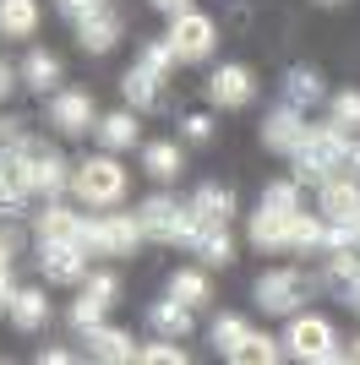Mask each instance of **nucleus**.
Masks as SVG:
<instances>
[{"label":"nucleus","mask_w":360,"mask_h":365,"mask_svg":"<svg viewBox=\"0 0 360 365\" xmlns=\"http://www.w3.org/2000/svg\"><path fill=\"white\" fill-rule=\"evenodd\" d=\"M153 11H164V16H180V11H191V0H148Z\"/></svg>","instance_id":"obj_45"},{"label":"nucleus","mask_w":360,"mask_h":365,"mask_svg":"<svg viewBox=\"0 0 360 365\" xmlns=\"http://www.w3.org/2000/svg\"><path fill=\"white\" fill-rule=\"evenodd\" d=\"M11 257H16V240H11V235H0V273H11Z\"/></svg>","instance_id":"obj_46"},{"label":"nucleus","mask_w":360,"mask_h":365,"mask_svg":"<svg viewBox=\"0 0 360 365\" xmlns=\"http://www.w3.org/2000/svg\"><path fill=\"white\" fill-rule=\"evenodd\" d=\"M180 125H186V142H208L213 137V120H208V115H186Z\"/></svg>","instance_id":"obj_42"},{"label":"nucleus","mask_w":360,"mask_h":365,"mask_svg":"<svg viewBox=\"0 0 360 365\" xmlns=\"http://www.w3.org/2000/svg\"><path fill=\"white\" fill-rule=\"evenodd\" d=\"M49 125H55L60 137H82V131H93V98L88 93H76V88H66V93H55L49 98Z\"/></svg>","instance_id":"obj_12"},{"label":"nucleus","mask_w":360,"mask_h":365,"mask_svg":"<svg viewBox=\"0 0 360 365\" xmlns=\"http://www.w3.org/2000/svg\"><path fill=\"white\" fill-rule=\"evenodd\" d=\"M169 294H175L180 305H191V311H202V305L213 300V284H208V273H202V267H180V273L169 278Z\"/></svg>","instance_id":"obj_28"},{"label":"nucleus","mask_w":360,"mask_h":365,"mask_svg":"<svg viewBox=\"0 0 360 365\" xmlns=\"http://www.w3.org/2000/svg\"><path fill=\"white\" fill-rule=\"evenodd\" d=\"M28 197H33V185H28V169H22V148H16L0 164V218H16Z\"/></svg>","instance_id":"obj_16"},{"label":"nucleus","mask_w":360,"mask_h":365,"mask_svg":"<svg viewBox=\"0 0 360 365\" xmlns=\"http://www.w3.org/2000/svg\"><path fill=\"white\" fill-rule=\"evenodd\" d=\"M93 131H99V142H104V153L136 148V115H131V109H115V115H104V120L93 125Z\"/></svg>","instance_id":"obj_29"},{"label":"nucleus","mask_w":360,"mask_h":365,"mask_svg":"<svg viewBox=\"0 0 360 365\" xmlns=\"http://www.w3.org/2000/svg\"><path fill=\"white\" fill-rule=\"evenodd\" d=\"M71 197L82 207H115L126 197V169H120L115 153H99V158H82L71 169Z\"/></svg>","instance_id":"obj_3"},{"label":"nucleus","mask_w":360,"mask_h":365,"mask_svg":"<svg viewBox=\"0 0 360 365\" xmlns=\"http://www.w3.org/2000/svg\"><path fill=\"white\" fill-rule=\"evenodd\" d=\"M316 6H344V0H316Z\"/></svg>","instance_id":"obj_50"},{"label":"nucleus","mask_w":360,"mask_h":365,"mask_svg":"<svg viewBox=\"0 0 360 365\" xmlns=\"http://www.w3.org/2000/svg\"><path fill=\"white\" fill-rule=\"evenodd\" d=\"M322 240H328V218L300 207V213L289 218V245L284 251H322Z\"/></svg>","instance_id":"obj_27"},{"label":"nucleus","mask_w":360,"mask_h":365,"mask_svg":"<svg viewBox=\"0 0 360 365\" xmlns=\"http://www.w3.org/2000/svg\"><path fill=\"white\" fill-rule=\"evenodd\" d=\"M136 224H142V240H164V245H186L191 240V202L180 207L175 197L153 191L142 207H136Z\"/></svg>","instance_id":"obj_4"},{"label":"nucleus","mask_w":360,"mask_h":365,"mask_svg":"<svg viewBox=\"0 0 360 365\" xmlns=\"http://www.w3.org/2000/svg\"><path fill=\"white\" fill-rule=\"evenodd\" d=\"M328 289L339 300L360 294V251H328Z\"/></svg>","instance_id":"obj_22"},{"label":"nucleus","mask_w":360,"mask_h":365,"mask_svg":"<svg viewBox=\"0 0 360 365\" xmlns=\"http://www.w3.org/2000/svg\"><path fill=\"white\" fill-rule=\"evenodd\" d=\"M136 360H148V365H186L191 354L180 349V338H164V344H148V349H136Z\"/></svg>","instance_id":"obj_38"},{"label":"nucleus","mask_w":360,"mask_h":365,"mask_svg":"<svg viewBox=\"0 0 360 365\" xmlns=\"http://www.w3.org/2000/svg\"><path fill=\"white\" fill-rule=\"evenodd\" d=\"M39 33V0H0V38H33Z\"/></svg>","instance_id":"obj_25"},{"label":"nucleus","mask_w":360,"mask_h":365,"mask_svg":"<svg viewBox=\"0 0 360 365\" xmlns=\"http://www.w3.org/2000/svg\"><path fill=\"white\" fill-rule=\"evenodd\" d=\"M246 327H251V322L246 317H235V311H224V317L213 322V344H219V354H229L240 344V338H246Z\"/></svg>","instance_id":"obj_35"},{"label":"nucleus","mask_w":360,"mask_h":365,"mask_svg":"<svg viewBox=\"0 0 360 365\" xmlns=\"http://www.w3.org/2000/svg\"><path fill=\"white\" fill-rule=\"evenodd\" d=\"M82 344H88L93 360H104V365H131V360H136L131 333H126V327H109V322L88 327V333H82Z\"/></svg>","instance_id":"obj_14"},{"label":"nucleus","mask_w":360,"mask_h":365,"mask_svg":"<svg viewBox=\"0 0 360 365\" xmlns=\"http://www.w3.org/2000/svg\"><path fill=\"white\" fill-rule=\"evenodd\" d=\"M142 169H148L153 180H175L180 169H186L180 142H148V148H142Z\"/></svg>","instance_id":"obj_30"},{"label":"nucleus","mask_w":360,"mask_h":365,"mask_svg":"<svg viewBox=\"0 0 360 365\" xmlns=\"http://www.w3.org/2000/svg\"><path fill=\"white\" fill-rule=\"evenodd\" d=\"M6 317H11V327H22V333H39L49 322V300L44 289H11V305H6Z\"/></svg>","instance_id":"obj_20"},{"label":"nucleus","mask_w":360,"mask_h":365,"mask_svg":"<svg viewBox=\"0 0 360 365\" xmlns=\"http://www.w3.org/2000/svg\"><path fill=\"white\" fill-rule=\"evenodd\" d=\"M229 218H235V191H229V185H202V191L191 197V224L229 229Z\"/></svg>","instance_id":"obj_17"},{"label":"nucleus","mask_w":360,"mask_h":365,"mask_svg":"<svg viewBox=\"0 0 360 365\" xmlns=\"http://www.w3.org/2000/svg\"><path fill=\"white\" fill-rule=\"evenodd\" d=\"M164 38H169V49H175L180 66H196V61H208V55H213L219 28H213V16H202V11H180V16H169Z\"/></svg>","instance_id":"obj_6"},{"label":"nucleus","mask_w":360,"mask_h":365,"mask_svg":"<svg viewBox=\"0 0 360 365\" xmlns=\"http://www.w3.org/2000/svg\"><path fill=\"white\" fill-rule=\"evenodd\" d=\"M279 354H284V344H279V338L256 333V327H246V338L229 349V360H235V365H273Z\"/></svg>","instance_id":"obj_26"},{"label":"nucleus","mask_w":360,"mask_h":365,"mask_svg":"<svg viewBox=\"0 0 360 365\" xmlns=\"http://www.w3.org/2000/svg\"><path fill=\"white\" fill-rule=\"evenodd\" d=\"M306 131H311V125H306V115H300V109H289V104H279L268 120H262V142H268L273 153H284V158L306 142Z\"/></svg>","instance_id":"obj_13"},{"label":"nucleus","mask_w":360,"mask_h":365,"mask_svg":"<svg viewBox=\"0 0 360 365\" xmlns=\"http://www.w3.org/2000/svg\"><path fill=\"white\" fill-rule=\"evenodd\" d=\"M16 76H22L33 93H49V88L60 82V61L49 55V49H33L28 61H22V71H16Z\"/></svg>","instance_id":"obj_31"},{"label":"nucleus","mask_w":360,"mask_h":365,"mask_svg":"<svg viewBox=\"0 0 360 365\" xmlns=\"http://www.w3.org/2000/svg\"><path fill=\"white\" fill-rule=\"evenodd\" d=\"M344 175L360 180V137H349V148H344Z\"/></svg>","instance_id":"obj_44"},{"label":"nucleus","mask_w":360,"mask_h":365,"mask_svg":"<svg viewBox=\"0 0 360 365\" xmlns=\"http://www.w3.org/2000/svg\"><path fill=\"white\" fill-rule=\"evenodd\" d=\"M66 360H71L66 349H44V354H39V365H66Z\"/></svg>","instance_id":"obj_48"},{"label":"nucleus","mask_w":360,"mask_h":365,"mask_svg":"<svg viewBox=\"0 0 360 365\" xmlns=\"http://www.w3.org/2000/svg\"><path fill=\"white\" fill-rule=\"evenodd\" d=\"M300 300H306V278L295 267H268V273L256 278V305L268 317H295Z\"/></svg>","instance_id":"obj_8"},{"label":"nucleus","mask_w":360,"mask_h":365,"mask_svg":"<svg viewBox=\"0 0 360 365\" xmlns=\"http://www.w3.org/2000/svg\"><path fill=\"white\" fill-rule=\"evenodd\" d=\"M256 98V76L246 71V66H219V71L208 76V104L219 109H246Z\"/></svg>","instance_id":"obj_11"},{"label":"nucleus","mask_w":360,"mask_h":365,"mask_svg":"<svg viewBox=\"0 0 360 365\" xmlns=\"http://www.w3.org/2000/svg\"><path fill=\"white\" fill-rule=\"evenodd\" d=\"M344 148H349V131H339V125H311L306 131V142H300L289 158H295V180L300 185H322L328 175H344Z\"/></svg>","instance_id":"obj_1"},{"label":"nucleus","mask_w":360,"mask_h":365,"mask_svg":"<svg viewBox=\"0 0 360 365\" xmlns=\"http://www.w3.org/2000/svg\"><path fill=\"white\" fill-rule=\"evenodd\" d=\"M22 169H28L33 197L55 202L60 191H71V169H66V158H60L55 148H44V142H22Z\"/></svg>","instance_id":"obj_7"},{"label":"nucleus","mask_w":360,"mask_h":365,"mask_svg":"<svg viewBox=\"0 0 360 365\" xmlns=\"http://www.w3.org/2000/svg\"><path fill=\"white\" fill-rule=\"evenodd\" d=\"M55 6H60V16H71V22H82V16H88V11H99L104 0H55Z\"/></svg>","instance_id":"obj_43"},{"label":"nucleus","mask_w":360,"mask_h":365,"mask_svg":"<svg viewBox=\"0 0 360 365\" xmlns=\"http://www.w3.org/2000/svg\"><path fill=\"white\" fill-rule=\"evenodd\" d=\"M136 240H142L136 213H99V218H82V245H88V251H99V257H131Z\"/></svg>","instance_id":"obj_5"},{"label":"nucleus","mask_w":360,"mask_h":365,"mask_svg":"<svg viewBox=\"0 0 360 365\" xmlns=\"http://www.w3.org/2000/svg\"><path fill=\"white\" fill-rule=\"evenodd\" d=\"M11 88H16V71L0 61V104H6V93H11Z\"/></svg>","instance_id":"obj_47"},{"label":"nucleus","mask_w":360,"mask_h":365,"mask_svg":"<svg viewBox=\"0 0 360 365\" xmlns=\"http://www.w3.org/2000/svg\"><path fill=\"white\" fill-rule=\"evenodd\" d=\"M148 327L159 338H186L191 333V305H180L175 294H169V300H153L148 305Z\"/></svg>","instance_id":"obj_21"},{"label":"nucleus","mask_w":360,"mask_h":365,"mask_svg":"<svg viewBox=\"0 0 360 365\" xmlns=\"http://www.w3.org/2000/svg\"><path fill=\"white\" fill-rule=\"evenodd\" d=\"M316 213L328 218V224L360 218V180L355 175H328V180L316 185Z\"/></svg>","instance_id":"obj_10"},{"label":"nucleus","mask_w":360,"mask_h":365,"mask_svg":"<svg viewBox=\"0 0 360 365\" xmlns=\"http://www.w3.org/2000/svg\"><path fill=\"white\" fill-rule=\"evenodd\" d=\"M39 267L49 284H82L88 278V245L82 240H39Z\"/></svg>","instance_id":"obj_9"},{"label":"nucleus","mask_w":360,"mask_h":365,"mask_svg":"<svg viewBox=\"0 0 360 365\" xmlns=\"http://www.w3.org/2000/svg\"><path fill=\"white\" fill-rule=\"evenodd\" d=\"M328 120L339 125V131H360V88L333 93V104H328Z\"/></svg>","instance_id":"obj_33"},{"label":"nucleus","mask_w":360,"mask_h":365,"mask_svg":"<svg viewBox=\"0 0 360 365\" xmlns=\"http://www.w3.org/2000/svg\"><path fill=\"white\" fill-rule=\"evenodd\" d=\"M104 311H109L104 300H93V294L82 289V294H76V305H71V327H76V333H88V327H99V322H104Z\"/></svg>","instance_id":"obj_37"},{"label":"nucleus","mask_w":360,"mask_h":365,"mask_svg":"<svg viewBox=\"0 0 360 365\" xmlns=\"http://www.w3.org/2000/svg\"><path fill=\"white\" fill-rule=\"evenodd\" d=\"M39 240H82V213L71 207H60V202H44V213H39Z\"/></svg>","instance_id":"obj_24"},{"label":"nucleus","mask_w":360,"mask_h":365,"mask_svg":"<svg viewBox=\"0 0 360 365\" xmlns=\"http://www.w3.org/2000/svg\"><path fill=\"white\" fill-rule=\"evenodd\" d=\"M82 289H88L93 300L115 305V294H120V278H115V273H88V278H82Z\"/></svg>","instance_id":"obj_40"},{"label":"nucleus","mask_w":360,"mask_h":365,"mask_svg":"<svg viewBox=\"0 0 360 365\" xmlns=\"http://www.w3.org/2000/svg\"><path fill=\"white\" fill-rule=\"evenodd\" d=\"M322 251H360V218H349V224H328Z\"/></svg>","instance_id":"obj_39"},{"label":"nucleus","mask_w":360,"mask_h":365,"mask_svg":"<svg viewBox=\"0 0 360 365\" xmlns=\"http://www.w3.org/2000/svg\"><path fill=\"white\" fill-rule=\"evenodd\" d=\"M300 213V207H295ZM295 213H273V207H256L251 213V245L256 251H284L289 245V218Z\"/></svg>","instance_id":"obj_19"},{"label":"nucleus","mask_w":360,"mask_h":365,"mask_svg":"<svg viewBox=\"0 0 360 365\" xmlns=\"http://www.w3.org/2000/svg\"><path fill=\"white\" fill-rule=\"evenodd\" d=\"M76 44L88 49V55H109V49L120 44V16L109 11V0L99 6V11H88L82 22H76Z\"/></svg>","instance_id":"obj_15"},{"label":"nucleus","mask_w":360,"mask_h":365,"mask_svg":"<svg viewBox=\"0 0 360 365\" xmlns=\"http://www.w3.org/2000/svg\"><path fill=\"white\" fill-rule=\"evenodd\" d=\"M136 66H142V71H153L159 82H164L169 66H180V61H175V49H169V38H153V44H142V61H136Z\"/></svg>","instance_id":"obj_34"},{"label":"nucleus","mask_w":360,"mask_h":365,"mask_svg":"<svg viewBox=\"0 0 360 365\" xmlns=\"http://www.w3.org/2000/svg\"><path fill=\"white\" fill-rule=\"evenodd\" d=\"M279 344H284V354H289V360H300V365H333V360H344L333 322L328 317H311V311H295Z\"/></svg>","instance_id":"obj_2"},{"label":"nucleus","mask_w":360,"mask_h":365,"mask_svg":"<svg viewBox=\"0 0 360 365\" xmlns=\"http://www.w3.org/2000/svg\"><path fill=\"white\" fill-rule=\"evenodd\" d=\"M349 305H355V311H360V294H355V300H349Z\"/></svg>","instance_id":"obj_51"},{"label":"nucleus","mask_w":360,"mask_h":365,"mask_svg":"<svg viewBox=\"0 0 360 365\" xmlns=\"http://www.w3.org/2000/svg\"><path fill=\"white\" fill-rule=\"evenodd\" d=\"M186 245H191L208 267H229V262H235V240H229V229H219V224H191V240Z\"/></svg>","instance_id":"obj_18"},{"label":"nucleus","mask_w":360,"mask_h":365,"mask_svg":"<svg viewBox=\"0 0 360 365\" xmlns=\"http://www.w3.org/2000/svg\"><path fill=\"white\" fill-rule=\"evenodd\" d=\"M120 93H126V104H131V109H153V104H159V76L142 71V66H131V71L120 76Z\"/></svg>","instance_id":"obj_32"},{"label":"nucleus","mask_w":360,"mask_h":365,"mask_svg":"<svg viewBox=\"0 0 360 365\" xmlns=\"http://www.w3.org/2000/svg\"><path fill=\"white\" fill-rule=\"evenodd\" d=\"M322 98H328L322 76H316L311 66H295V71H289V82H284V104L306 115V109H311V104H322Z\"/></svg>","instance_id":"obj_23"},{"label":"nucleus","mask_w":360,"mask_h":365,"mask_svg":"<svg viewBox=\"0 0 360 365\" xmlns=\"http://www.w3.org/2000/svg\"><path fill=\"white\" fill-rule=\"evenodd\" d=\"M22 142H28V137H22V125H16V120H0V164H6Z\"/></svg>","instance_id":"obj_41"},{"label":"nucleus","mask_w":360,"mask_h":365,"mask_svg":"<svg viewBox=\"0 0 360 365\" xmlns=\"http://www.w3.org/2000/svg\"><path fill=\"white\" fill-rule=\"evenodd\" d=\"M349 360H360V338H355V344H349Z\"/></svg>","instance_id":"obj_49"},{"label":"nucleus","mask_w":360,"mask_h":365,"mask_svg":"<svg viewBox=\"0 0 360 365\" xmlns=\"http://www.w3.org/2000/svg\"><path fill=\"white\" fill-rule=\"evenodd\" d=\"M262 207H273V213H295V207H300V180H273L268 191H262Z\"/></svg>","instance_id":"obj_36"}]
</instances>
